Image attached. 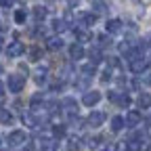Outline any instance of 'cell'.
<instances>
[{
  "label": "cell",
  "mask_w": 151,
  "mask_h": 151,
  "mask_svg": "<svg viewBox=\"0 0 151 151\" xmlns=\"http://www.w3.org/2000/svg\"><path fill=\"white\" fill-rule=\"evenodd\" d=\"M6 86H9L11 92H21L23 86H25V78H23V76H19V73H13V76H9Z\"/></svg>",
  "instance_id": "obj_1"
},
{
  "label": "cell",
  "mask_w": 151,
  "mask_h": 151,
  "mask_svg": "<svg viewBox=\"0 0 151 151\" xmlns=\"http://www.w3.org/2000/svg\"><path fill=\"white\" fill-rule=\"evenodd\" d=\"M25 132L23 130H13L11 134H9V145L11 147H17V145H21V143H25Z\"/></svg>",
  "instance_id": "obj_2"
},
{
  "label": "cell",
  "mask_w": 151,
  "mask_h": 151,
  "mask_svg": "<svg viewBox=\"0 0 151 151\" xmlns=\"http://www.w3.org/2000/svg\"><path fill=\"white\" fill-rule=\"evenodd\" d=\"M99 101H101V92H97V90H90V92H86L84 97H82V103H84L86 107L97 105Z\"/></svg>",
  "instance_id": "obj_3"
},
{
  "label": "cell",
  "mask_w": 151,
  "mask_h": 151,
  "mask_svg": "<svg viewBox=\"0 0 151 151\" xmlns=\"http://www.w3.org/2000/svg\"><path fill=\"white\" fill-rule=\"evenodd\" d=\"M103 122H105V113L103 111H92L90 116H88V126H92V128L101 126Z\"/></svg>",
  "instance_id": "obj_4"
},
{
  "label": "cell",
  "mask_w": 151,
  "mask_h": 151,
  "mask_svg": "<svg viewBox=\"0 0 151 151\" xmlns=\"http://www.w3.org/2000/svg\"><path fill=\"white\" fill-rule=\"evenodd\" d=\"M147 61L143 59V57H139V59H134V61H130V69L134 71V73H143L145 69H147Z\"/></svg>",
  "instance_id": "obj_5"
},
{
  "label": "cell",
  "mask_w": 151,
  "mask_h": 151,
  "mask_svg": "<svg viewBox=\"0 0 151 151\" xmlns=\"http://www.w3.org/2000/svg\"><path fill=\"white\" fill-rule=\"evenodd\" d=\"M25 52V46L21 44V42H13L9 48H6V55L9 57H19V55H23Z\"/></svg>",
  "instance_id": "obj_6"
},
{
  "label": "cell",
  "mask_w": 151,
  "mask_h": 151,
  "mask_svg": "<svg viewBox=\"0 0 151 151\" xmlns=\"http://www.w3.org/2000/svg\"><path fill=\"white\" fill-rule=\"evenodd\" d=\"M46 48H48V50H59V48H63V38H59V36L48 38V40H46Z\"/></svg>",
  "instance_id": "obj_7"
},
{
  "label": "cell",
  "mask_w": 151,
  "mask_h": 151,
  "mask_svg": "<svg viewBox=\"0 0 151 151\" xmlns=\"http://www.w3.org/2000/svg\"><path fill=\"white\" fill-rule=\"evenodd\" d=\"M84 55H86V52H84V48H82L80 44H71V46H69V57H71L73 61H80Z\"/></svg>",
  "instance_id": "obj_8"
},
{
  "label": "cell",
  "mask_w": 151,
  "mask_h": 151,
  "mask_svg": "<svg viewBox=\"0 0 151 151\" xmlns=\"http://www.w3.org/2000/svg\"><path fill=\"white\" fill-rule=\"evenodd\" d=\"M61 109H65V111H69V113H71V116H73V113H76V111H78V103H76L73 99H65V101L61 103Z\"/></svg>",
  "instance_id": "obj_9"
},
{
  "label": "cell",
  "mask_w": 151,
  "mask_h": 151,
  "mask_svg": "<svg viewBox=\"0 0 151 151\" xmlns=\"http://www.w3.org/2000/svg\"><path fill=\"white\" fill-rule=\"evenodd\" d=\"M139 107L141 109H149L151 107V94H147V92L139 94Z\"/></svg>",
  "instance_id": "obj_10"
},
{
  "label": "cell",
  "mask_w": 151,
  "mask_h": 151,
  "mask_svg": "<svg viewBox=\"0 0 151 151\" xmlns=\"http://www.w3.org/2000/svg\"><path fill=\"white\" fill-rule=\"evenodd\" d=\"M80 19H82L84 25H94V23H97V15H94V13H82Z\"/></svg>",
  "instance_id": "obj_11"
},
{
  "label": "cell",
  "mask_w": 151,
  "mask_h": 151,
  "mask_svg": "<svg viewBox=\"0 0 151 151\" xmlns=\"http://www.w3.org/2000/svg\"><path fill=\"white\" fill-rule=\"evenodd\" d=\"M120 29H122V21H120V19H111V21H107V32L109 34H116Z\"/></svg>",
  "instance_id": "obj_12"
},
{
  "label": "cell",
  "mask_w": 151,
  "mask_h": 151,
  "mask_svg": "<svg viewBox=\"0 0 151 151\" xmlns=\"http://www.w3.org/2000/svg\"><path fill=\"white\" fill-rule=\"evenodd\" d=\"M124 124H126V120L120 118V116H116V118L111 120V130H113V132H120V130L124 128Z\"/></svg>",
  "instance_id": "obj_13"
},
{
  "label": "cell",
  "mask_w": 151,
  "mask_h": 151,
  "mask_svg": "<svg viewBox=\"0 0 151 151\" xmlns=\"http://www.w3.org/2000/svg\"><path fill=\"white\" fill-rule=\"evenodd\" d=\"M139 122H141V113H139V111H130L128 118H126V124H128V126H137Z\"/></svg>",
  "instance_id": "obj_14"
},
{
  "label": "cell",
  "mask_w": 151,
  "mask_h": 151,
  "mask_svg": "<svg viewBox=\"0 0 151 151\" xmlns=\"http://www.w3.org/2000/svg\"><path fill=\"white\" fill-rule=\"evenodd\" d=\"M13 122V113L9 109H0V124H11Z\"/></svg>",
  "instance_id": "obj_15"
},
{
  "label": "cell",
  "mask_w": 151,
  "mask_h": 151,
  "mask_svg": "<svg viewBox=\"0 0 151 151\" xmlns=\"http://www.w3.org/2000/svg\"><path fill=\"white\" fill-rule=\"evenodd\" d=\"M32 13H34V19H36V21H42V19H46V9H44V6H36Z\"/></svg>",
  "instance_id": "obj_16"
},
{
  "label": "cell",
  "mask_w": 151,
  "mask_h": 151,
  "mask_svg": "<svg viewBox=\"0 0 151 151\" xmlns=\"http://www.w3.org/2000/svg\"><path fill=\"white\" fill-rule=\"evenodd\" d=\"M27 57H29V61H38V59L42 57V50L38 48V46H32L29 52H27Z\"/></svg>",
  "instance_id": "obj_17"
},
{
  "label": "cell",
  "mask_w": 151,
  "mask_h": 151,
  "mask_svg": "<svg viewBox=\"0 0 151 151\" xmlns=\"http://www.w3.org/2000/svg\"><path fill=\"white\" fill-rule=\"evenodd\" d=\"M36 82L40 84V86H42V84H46V69H44V67L36 71Z\"/></svg>",
  "instance_id": "obj_18"
},
{
  "label": "cell",
  "mask_w": 151,
  "mask_h": 151,
  "mask_svg": "<svg viewBox=\"0 0 151 151\" xmlns=\"http://www.w3.org/2000/svg\"><path fill=\"white\" fill-rule=\"evenodd\" d=\"M76 38H78V42H86L90 40V34L86 29H76Z\"/></svg>",
  "instance_id": "obj_19"
},
{
  "label": "cell",
  "mask_w": 151,
  "mask_h": 151,
  "mask_svg": "<svg viewBox=\"0 0 151 151\" xmlns=\"http://www.w3.org/2000/svg\"><path fill=\"white\" fill-rule=\"evenodd\" d=\"M25 19H27V13H25L23 9L15 11V21H17V23H25Z\"/></svg>",
  "instance_id": "obj_20"
},
{
  "label": "cell",
  "mask_w": 151,
  "mask_h": 151,
  "mask_svg": "<svg viewBox=\"0 0 151 151\" xmlns=\"http://www.w3.org/2000/svg\"><path fill=\"white\" fill-rule=\"evenodd\" d=\"M101 59H103L101 50H99V48H92V50H90V61H92V63H99Z\"/></svg>",
  "instance_id": "obj_21"
},
{
  "label": "cell",
  "mask_w": 151,
  "mask_h": 151,
  "mask_svg": "<svg viewBox=\"0 0 151 151\" xmlns=\"http://www.w3.org/2000/svg\"><path fill=\"white\" fill-rule=\"evenodd\" d=\"M120 107H128L130 105V97H128V94H118V101H116Z\"/></svg>",
  "instance_id": "obj_22"
},
{
  "label": "cell",
  "mask_w": 151,
  "mask_h": 151,
  "mask_svg": "<svg viewBox=\"0 0 151 151\" xmlns=\"http://www.w3.org/2000/svg\"><path fill=\"white\" fill-rule=\"evenodd\" d=\"M126 151H141V143H139V141H134V139H130V141H128Z\"/></svg>",
  "instance_id": "obj_23"
},
{
  "label": "cell",
  "mask_w": 151,
  "mask_h": 151,
  "mask_svg": "<svg viewBox=\"0 0 151 151\" xmlns=\"http://www.w3.org/2000/svg\"><path fill=\"white\" fill-rule=\"evenodd\" d=\"M52 27H55V32H63V29L67 27V23L61 21V19H55V21H52Z\"/></svg>",
  "instance_id": "obj_24"
},
{
  "label": "cell",
  "mask_w": 151,
  "mask_h": 151,
  "mask_svg": "<svg viewBox=\"0 0 151 151\" xmlns=\"http://www.w3.org/2000/svg\"><path fill=\"white\" fill-rule=\"evenodd\" d=\"M52 134H55L57 139L65 137V126H55V128H52Z\"/></svg>",
  "instance_id": "obj_25"
},
{
  "label": "cell",
  "mask_w": 151,
  "mask_h": 151,
  "mask_svg": "<svg viewBox=\"0 0 151 151\" xmlns=\"http://www.w3.org/2000/svg\"><path fill=\"white\" fill-rule=\"evenodd\" d=\"M23 124H27V126H36L38 122H36V118L32 116V113H25V116H23Z\"/></svg>",
  "instance_id": "obj_26"
},
{
  "label": "cell",
  "mask_w": 151,
  "mask_h": 151,
  "mask_svg": "<svg viewBox=\"0 0 151 151\" xmlns=\"http://www.w3.org/2000/svg\"><path fill=\"white\" fill-rule=\"evenodd\" d=\"M40 103H42V94H34L32 101H29V105H32V107H40Z\"/></svg>",
  "instance_id": "obj_27"
},
{
  "label": "cell",
  "mask_w": 151,
  "mask_h": 151,
  "mask_svg": "<svg viewBox=\"0 0 151 151\" xmlns=\"http://www.w3.org/2000/svg\"><path fill=\"white\" fill-rule=\"evenodd\" d=\"M80 147V139H69V151H78Z\"/></svg>",
  "instance_id": "obj_28"
},
{
  "label": "cell",
  "mask_w": 151,
  "mask_h": 151,
  "mask_svg": "<svg viewBox=\"0 0 151 151\" xmlns=\"http://www.w3.org/2000/svg\"><path fill=\"white\" fill-rule=\"evenodd\" d=\"M82 73L86 76V78H90V76L94 73V67L92 65H86V67H82Z\"/></svg>",
  "instance_id": "obj_29"
},
{
  "label": "cell",
  "mask_w": 151,
  "mask_h": 151,
  "mask_svg": "<svg viewBox=\"0 0 151 151\" xmlns=\"http://www.w3.org/2000/svg\"><path fill=\"white\" fill-rule=\"evenodd\" d=\"M109 80H111V71L107 69V71H103V73H101V82H109Z\"/></svg>",
  "instance_id": "obj_30"
},
{
  "label": "cell",
  "mask_w": 151,
  "mask_h": 151,
  "mask_svg": "<svg viewBox=\"0 0 151 151\" xmlns=\"http://www.w3.org/2000/svg\"><path fill=\"white\" fill-rule=\"evenodd\" d=\"M94 11H99V13H105L107 9H105V4H103V2H94Z\"/></svg>",
  "instance_id": "obj_31"
},
{
  "label": "cell",
  "mask_w": 151,
  "mask_h": 151,
  "mask_svg": "<svg viewBox=\"0 0 151 151\" xmlns=\"http://www.w3.org/2000/svg\"><path fill=\"white\" fill-rule=\"evenodd\" d=\"M109 65H111V67H120V59H116V57L109 59Z\"/></svg>",
  "instance_id": "obj_32"
},
{
  "label": "cell",
  "mask_w": 151,
  "mask_h": 151,
  "mask_svg": "<svg viewBox=\"0 0 151 151\" xmlns=\"http://www.w3.org/2000/svg\"><path fill=\"white\" fill-rule=\"evenodd\" d=\"M11 4H13V0H0V6H4V9L11 6Z\"/></svg>",
  "instance_id": "obj_33"
},
{
  "label": "cell",
  "mask_w": 151,
  "mask_h": 151,
  "mask_svg": "<svg viewBox=\"0 0 151 151\" xmlns=\"http://www.w3.org/2000/svg\"><path fill=\"white\" fill-rule=\"evenodd\" d=\"M67 4H69V6H78L80 0H67Z\"/></svg>",
  "instance_id": "obj_34"
},
{
  "label": "cell",
  "mask_w": 151,
  "mask_h": 151,
  "mask_svg": "<svg viewBox=\"0 0 151 151\" xmlns=\"http://www.w3.org/2000/svg\"><path fill=\"white\" fill-rule=\"evenodd\" d=\"M2 94H4V86H2V84H0V97H2Z\"/></svg>",
  "instance_id": "obj_35"
},
{
  "label": "cell",
  "mask_w": 151,
  "mask_h": 151,
  "mask_svg": "<svg viewBox=\"0 0 151 151\" xmlns=\"http://www.w3.org/2000/svg\"><path fill=\"white\" fill-rule=\"evenodd\" d=\"M23 151H34V147H32V145H29V147H25V149H23Z\"/></svg>",
  "instance_id": "obj_36"
},
{
  "label": "cell",
  "mask_w": 151,
  "mask_h": 151,
  "mask_svg": "<svg viewBox=\"0 0 151 151\" xmlns=\"http://www.w3.org/2000/svg\"><path fill=\"white\" fill-rule=\"evenodd\" d=\"M147 44H151V34H149V38H147Z\"/></svg>",
  "instance_id": "obj_37"
},
{
  "label": "cell",
  "mask_w": 151,
  "mask_h": 151,
  "mask_svg": "<svg viewBox=\"0 0 151 151\" xmlns=\"http://www.w3.org/2000/svg\"><path fill=\"white\" fill-rule=\"evenodd\" d=\"M0 50H2V36H0Z\"/></svg>",
  "instance_id": "obj_38"
},
{
  "label": "cell",
  "mask_w": 151,
  "mask_h": 151,
  "mask_svg": "<svg viewBox=\"0 0 151 151\" xmlns=\"http://www.w3.org/2000/svg\"><path fill=\"white\" fill-rule=\"evenodd\" d=\"M147 82H149V86H151V73H149V78H147Z\"/></svg>",
  "instance_id": "obj_39"
},
{
  "label": "cell",
  "mask_w": 151,
  "mask_h": 151,
  "mask_svg": "<svg viewBox=\"0 0 151 151\" xmlns=\"http://www.w3.org/2000/svg\"><path fill=\"white\" fill-rule=\"evenodd\" d=\"M147 124H149V126H151V118H149V120H147Z\"/></svg>",
  "instance_id": "obj_40"
},
{
  "label": "cell",
  "mask_w": 151,
  "mask_h": 151,
  "mask_svg": "<svg viewBox=\"0 0 151 151\" xmlns=\"http://www.w3.org/2000/svg\"><path fill=\"white\" fill-rule=\"evenodd\" d=\"M145 151H151V145H149V147H147V149H145Z\"/></svg>",
  "instance_id": "obj_41"
},
{
  "label": "cell",
  "mask_w": 151,
  "mask_h": 151,
  "mask_svg": "<svg viewBox=\"0 0 151 151\" xmlns=\"http://www.w3.org/2000/svg\"><path fill=\"white\" fill-rule=\"evenodd\" d=\"M105 151H113V149H105Z\"/></svg>",
  "instance_id": "obj_42"
},
{
  "label": "cell",
  "mask_w": 151,
  "mask_h": 151,
  "mask_svg": "<svg viewBox=\"0 0 151 151\" xmlns=\"http://www.w3.org/2000/svg\"><path fill=\"white\" fill-rule=\"evenodd\" d=\"M134 2H139V0H134Z\"/></svg>",
  "instance_id": "obj_43"
},
{
  "label": "cell",
  "mask_w": 151,
  "mask_h": 151,
  "mask_svg": "<svg viewBox=\"0 0 151 151\" xmlns=\"http://www.w3.org/2000/svg\"><path fill=\"white\" fill-rule=\"evenodd\" d=\"M0 71H2V67H0Z\"/></svg>",
  "instance_id": "obj_44"
}]
</instances>
